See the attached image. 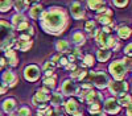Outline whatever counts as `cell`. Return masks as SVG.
Segmentation results:
<instances>
[{"instance_id":"cell-1","label":"cell","mask_w":132,"mask_h":116,"mask_svg":"<svg viewBox=\"0 0 132 116\" xmlns=\"http://www.w3.org/2000/svg\"><path fill=\"white\" fill-rule=\"evenodd\" d=\"M41 26L46 33L60 34L68 25V17L61 8H50L44 11L41 17Z\"/></svg>"},{"instance_id":"cell-2","label":"cell","mask_w":132,"mask_h":116,"mask_svg":"<svg viewBox=\"0 0 132 116\" xmlns=\"http://www.w3.org/2000/svg\"><path fill=\"white\" fill-rule=\"evenodd\" d=\"M15 30L13 26L8 24L7 21L0 20V50H7L11 49L15 44Z\"/></svg>"},{"instance_id":"cell-3","label":"cell","mask_w":132,"mask_h":116,"mask_svg":"<svg viewBox=\"0 0 132 116\" xmlns=\"http://www.w3.org/2000/svg\"><path fill=\"white\" fill-rule=\"evenodd\" d=\"M87 77H89L91 84L96 86L98 88H104L108 86L110 79L107 77V74L103 71H95V73H87Z\"/></svg>"},{"instance_id":"cell-4","label":"cell","mask_w":132,"mask_h":116,"mask_svg":"<svg viewBox=\"0 0 132 116\" xmlns=\"http://www.w3.org/2000/svg\"><path fill=\"white\" fill-rule=\"evenodd\" d=\"M50 99V94H49V90L46 88H41L36 92V95L33 96L32 99V103L36 105V107L40 108H46L48 105H46V102Z\"/></svg>"},{"instance_id":"cell-5","label":"cell","mask_w":132,"mask_h":116,"mask_svg":"<svg viewBox=\"0 0 132 116\" xmlns=\"http://www.w3.org/2000/svg\"><path fill=\"white\" fill-rule=\"evenodd\" d=\"M110 73L112 74L115 81H122L127 73V67L123 61H115L110 65Z\"/></svg>"},{"instance_id":"cell-6","label":"cell","mask_w":132,"mask_h":116,"mask_svg":"<svg viewBox=\"0 0 132 116\" xmlns=\"http://www.w3.org/2000/svg\"><path fill=\"white\" fill-rule=\"evenodd\" d=\"M108 88L114 95H124V92L128 90V84L124 81H112L108 83Z\"/></svg>"},{"instance_id":"cell-7","label":"cell","mask_w":132,"mask_h":116,"mask_svg":"<svg viewBox=\"0 0 132 116\" xmlns=\"http://www.w3.org/2000/svg\"><path fill=\"white\" fill-rule=\"evenodd\" d=\"M98 15H96V19L99 20V23H102L104 26L112 24V11L108 9V8H101L99 11H96Z\"/></svg>"},{"instance_id":"cell-8","label":"cell","mask_w":132,"mask_h":116,"mask_svg":"<svg viewBox=\"0 0 132 116\" xmlns=\"http://www.w3.org/2000/svg\"><path fill=\"white\" fill-rule=\"evenodd\" d=\"M32 45H33L32 38H30L29 36H25V34H21L20 38L15 42L16 49H19L20 51H27V50H29V49L32 48Z\"/></svg>"},{"instance_id":"cell-9","label":"cell","mask_w":132,"mask_h":116,"mask_svg":"<svg viewBox=\"0 0 132 116\" xmlns=\"http://www.w3.org/2000/svg\"><path fill=\"white\" fill-rule=\"evenodd\" d=\"M65 108H66V112H69V113L73 115V116H78V115H82V113H83L81 104L77 102L75 99H70V100L66 102Z\"/></svg>"},{"instance_id":"cell-10","label":"cell","mask_w":132,"mask_h":116,"mask_svg":"<svg viewBox=\"0 0 132 116\" xmlns=\"http://www.w3.org/2000/svg\"><path fill=\"white\" fill-rule=\"evenodd\" d=\"M24 77L29 82H35L40 78V69L36 65H29L24 70Z\"/></svg>"},{"instance_id":"cell-11","label":"cell","mask_w":132,"mask_h":116,"mask_svg":"<svg viewBox=\"0 0 132 116\" xmlns=\"http://www.w3.org/2000/svg\"><path fill=\"white\" fill-rule=\"evenodd\" d=\"M78 91H79V87L77 86L73 81L68 79V81L63 82V84H62V92L65 95H75V94H78Z\"/></svg>"},{"instance_id":"cell-12","label":"cell","mask_w":132,"mask_h":116,"mask_svg":"<svg viewBox=\"0 0 132 116\" xmlns=\"http://www.w3.org/2000/svg\"><path fill=\"white\" fill-rule=\"evenodd\" d=\"M104 110H106V112H108V113L115 115V113H119L120 105H119V103H118V100H116L115 98H110V99H107L106 103H104Z\"/></svg>"},{"instance_id":"cell-13","label":"cell","mask_w":132,"mask_h":116,"mask_svg":"<svg viewBox=\"0 0 132 116\" xmlns=\"http://www.w3.org/2000/svg\"><path fill=\"white\" fill-rule=\"evenodd\" d=\"M83 100L87 102L89 104H101L102 100H103V96L99 92H96L94 90H90L89 92L86 94V96H85Z\"/></svg>"},{"instance_id":"cell-14","label":"cell","mask_w":132,"mask_h":116,"mask_svg":"<svg viewBox=\"0 0 132 116\" xmlns=\"http://www.w3.org/2000/svg\"><path fill=\"white\" fill-rule=\"evenodd\" d=\"M2 79H3L4 86H5L7 88H8V87H13L15 84L17 83V77L15 75V74H13L12 71H9V70H7V71H4V73H3Z\"/></svg>"},{"instance_id":"cell-15","label":"cell","mask_w":132,"mask_h":116,"mask_svg":"<svg viewBox=\"0 0 132 116\" xmlns=\"http://www.w3.org/2000/svg\"><path fill=\"white\" fill-rule=\"evenodd\" d=\"M70 12H71V16L75 20H79V19H82L85 16V11H83L81 3H73L71 8H70Z\"/></svg>"},{"instance_id":"cell-16","label":"cell","mask_w":132,"mask_h":116,"mask_svg":"<svg viewBox=\"0 0 132 116\" xmlns=\"http://www.w3.org/2000/svg\"><path fill=\"white\" fill-rule=\"evenodd\" d=\"M4 54H5V58L8 61V65L9 66H17V63H19V58H17V54H16V51L12 50V49H7L4 51Z\"/></svg>"},{"instance_id":"cell-17","label":"cell","mask_w":132,"mask_h":116,"mask_svg":"<svg viewBox=\"0 0 132 116\" xmlns=\"http://www.w3.org/2000/svg\"><path fill=\"white\" fill-rule=\"evenodd\" d=\"M42 12H44V9H42L41 4H33L32 8L29 9V16L32 19H35V20H38L41 17Z\"/></svg>"},{"instance_id":"cell-18","label":"cell","mask_w":132,"mask_h":116,"mask_svg":"<svg viewBox=\"0 0 132 116\" xmlns=\"http://www.w3.org/2000/svg\"><path fill=\"white\" fill-rule=\"evenodd\" d=\"M21 34H25V36H32L33 34V28H32V25L28 23V21H25V23H23V24H20L17 28H16Z\"/></svg>"},{"instance_id":"cell-19","label":"cell","mask_w":132,"mask_h":116,"mask_svg":"<svg viewBox=\"0 0 132 116\" xmlns=\"http://www.w3.org/2000/svg\"><path fill=\"white\" fill-rule=\"evenodd\" d=\"M3 110L7 113H12L16 110V100L15 99H5L3 102Z\"/></svg>"},{"instance_id":"cell-20","label":"cell","mask_w":132,"mask_h":116,"mask_svg":"<svg viewBox=\"0 0 132 116\" xmlns=\"http://www.w3.org/2000/svg\"><path fill=\"white\" fill-rule=\"evenodd\" d=\"M49 100H50V104L57 108L58 105H61L63 103V96H62L60 92H54V94H52V96H50Z\"/></svg>"},{"instance_id":"cell-21","label":"cell","mask_w":132,"mask_h":116,"mask_svg":"<svg viewBox=\"0 0 132 116\" xmlns=\"http://www.w3.org/2000/svg\"><path fill=\"white\" fill-rule=\"evenodd\" d=\"M13 5H15V8H16V11L20 13V15H23V12L24 11H27L28 9V7H29V2L28 0H19V2H15L13 3Z\"/></svg>"},{"instance_id":"cell-22","label":"cell","mask_w":132,"mask_h":116,"mask_svg":"<svg viewBox=\"0 0 132 116\" xmlns=\"http://www.w3.org/2000/svg\"><path fill=\"white\" fill-rule=\"evenodd\" d=\"M95 38H96V42H98V45L101 46L102 49H106V42H107L108 34H106L104 32H102V30H99V33H98V36H96Z\"/></svg>"},{"instance_id":"cell-23","label":"cell","mask_w":132,"mask_h":116,"mask_svg":"<svg viewBox=\"0 0 132 116\" xmlns=\"http://www.w3.org/2000/svg\"><path fill=\"white\" fill-rule=\"evenodd\" d=\"M85 77H87V71H85L83 69H75L74 71H71V78L73 79L82 81Z\"/></svg>"},{"instance_id":"cell-24","label":"cell","mask_w":132,"mask_h":116,"mask_svg":"<svg viewBox=\"0 0 132 116\" xmlns=\"http://www.w3.org/2000/svg\"><path fill=\"white\" fill-rule=\"evenodd\" d=\"M110 56H111V51L107 50V49H101V50L98 51V54H96L98 59L101 61V62H106L110 58Z\"/></svg>"},{"instance_id":"cell-25","label":"cell","mask_w":132,"mask_h":116,"mask_svg":"<svg viewBox=\"0 0 132 116\" xmlns=\"http://www.w3.org/2000/svg\"><path fill=\"white\" fill-rule=\"evenodd\" d=\"M118 103H119V105L122 107V105H124V107H131V95H128V94H124V95H122V96L119 98V100H118Z\"/></svg>"},{"instance_id":"cell-26","label":"cell","mask_w":132,"mask_h":116,"mask_svg":"<svg viewBox=\"0 0 132 116\" xmlns=\"http://www.w3.org/2000/svg\"><path fill=\"white\" fill-rule=\"evenodd\" d=\"M25 21H27V17H25L24 15H20V13H17V15H15V16L12 17V25H13L15 28H17L20 24L25 23Z\"/></svg>"},{"instance_id":"cell-27","label":"cell","mask_w":132,"mask_h":116,"mask_svg":"<svg viewBox=\"0 0 132 116\" xmlns=\"http://www.w3.org/2000/svg\"><path fill=\"white\" fill-rule=\"evenodd\" d=\"M71 40H73V42L75 45H83L85 44V36L81 33V32H75V33L73 34V37H71Z\"/></svg>"},{"instance_id":"cell-28","label":"cell","mask_w":132,"mask_h":116,"mask_svg":"<svg viewBox=\"0 0 132 116\" xmlns=\"http://www.w3.org/2000/svg\"><path fill=\"white\" fill-rule=\"evenodd\" d=\"M87 5L94 11H99L101 8L104 7V2H102V0H93V2H87Z\"/></svg>"},{"instance_id":"cell-29","label":"cell","mask_w":132,"mask_h":116,"mask_svg":"<svg viewBox=\"0 0 132 116\" xmlns=\"http://www.w3.org/2000/svg\"><path fill=\"white\" fill-rule=\"evenodd\" d=\"M118 33H119L120 38H128L131 36V29L128 26H120L118 29Z\"/></svg>"},{"instance_id":"cell-30","label":"cell","mask_w":132,"mask_h":116,"mask_svg":"<svg viewBox=\"0 0 132 116\" xmlns=\"http://www.w3.org/2000/svg\"><path fill=\"white\" fill-rule=\"evenodd\" d=\"M44 86H45V88H54L56 87V77H49V78H45L44 79Z\"/></svg>"},{"instance_id":"cell-31","label":"cell","mask_w":132,"mask_h":116,"mask_svg":"<svg viewBox=\"0 0 132 116\" xmlns=\"http://www.w3.org/2000/svg\"><path fill=\"white\" fill-rule=\"evenodd\" d=\"M56 48L60 53H66V51H69V44H68V41H58L57 44H56Z\"/></svg>"},{"instance_id":"cell-32","label":"cell","mask_w":132,"mask_h":116,"mask_svg":"<svg viewBox=\"0 0 132 116\" xmlns=\"http://www.w3.org/2000/svg\"><path fill=\"white\" fill-rule=\"evenodd\" d=\"M45 116H63V115H62V112H61L58 108H56V107H53V108L46 107V110H45Z\"/></svg>"},{"instance_id":"cell-33","label":"cell","mask_w":132,"mask_h":116,"mask_svg":"<svg viewBox=\"0 0 132 116\" xmlns=\"http://www.w3.org/2000/svg\"><path fill=\"white\" fill-rule=\"evenodd\" d=\"M12 5H13V2H9V0H0V11H2V12L9 11Z\"/></svg>"},{"instance_id":"cell-34","label":"cell","mask_w":132,"mask_h":116,"mask_svg":"<svg viewBox=\"0 0 132 116\" xmlns=\"http://www.w3.org/2000/svg\"><path fill=\"white\" fill-rule=\"evenodd\" d=\"M116 45H118L116 38H115V37H111V36H108L107 42H106V49L110 50V49H112V48H116Z\"/></svg>"},{"instance_id":"cell-35","label":"cell","mask_w":132,"mask_h":116,"mask_svg":"<svg viewBox=\"0 0 132 116\" xmlns=\"http://www.w3.org/2000/svg\"><path fill=\"white\" fill-rule=\"evenodd\" d=\"M83 62H85V66H93L94 63H95V59L91 54H86L83 57Z\"/></svg>"},{"instance_id":"cell-36","label":"cell","mask_w":132,"mask_h":116,"mask_svg":"<svg viewBox=\"0 0 132 116\" xmlns=\"http://www.w3.org/2000/svg\"><path fill=\"white\" fill-rule=\"evenodd\" d=\"M85 29L89 32V33H91V32L95 29V23L94 21H86V24H85Z\"/></svg>"},{"instance_id":"cell-37","label":"cell","mask_w":132,"mask_h":116,"mask_svg":"<svg viewBox=\"0 0 132 116\" xmlns=\"http://www.w3.org/2000/svg\"><path fill=\"white\" fill-rule=\"evenodd\" d=\"M89 111L91 112V115H94L96 112H101V104H90Z\"/></svg>"},{"instance_id":"cell-38","label":"cell","mask_w":132,"mask_h":116,"mask_svg":"<svg viewBox=\"0 0 132 116\" xmlns=\"http://www.w3.org/2000/svg\"><path fill=\"white\" fill-rule=\"evenodd\" d=\"M54 67H56V63H53L52 61L45 62V65H44V70H45V71H53Z\"/></svg>"},{"instance_id":"cell-39","label":"cell","mask_w":132,"mask_h":116,"mask_svg":"<svg viewBox=\"0 0 132 116\" xmlns=\"http://www.w3.org/2000/svg\"><path fill=\"white\" fill-rule=\"evenodd\" d=\"M17 116H30V111H29V108H27V107L20 108Z\"/></svg>"},{"instance_id":"cell-40","label":"cell","mask_w":132,"mask_h":116,"mask_svg":"<svg viewBox=\"0 0 132 116\" xmlns=\"http://www.w3.org/2000/svg\"><path fill=\"white\" fill-rule=\"evenodd\" d=\"M70 56H73V57L77 59V58H81V57H82V53H81V50H79L78 48H75V49H73V50L70 51Z\"/></svg>"},{"instance_id":"cell-41","label":"cell","mask_w":132,"mask_h":116,"mask_svg":"<svg viewBox=\"0 0 132 116\" xmlns=\"http://www.w3.org/2000/svg\"><path fill=\"white\" fill-rule=\"evenodd\" d=\"M69 63V61H68V58H65V57H60V59H58V65L60 66H66Z\"/></svg>"},{"instance_id":"cell-42","label":"cell","mask_w":132,"mask_h":116,"mask_svg":"<svg viewBox=\"0 0 132 116\" xmlns=\"http://www.w3.org/2000/svg\"><path fill=\"white\" fill-rule=\"evenodd\" d=\"M112 4L116 5V7H126L128 4V2H127V0H124V2H118V0H114Z\"/></svg>"},{"instance_id":"cell-43","label":"cell","mask_w":132,"mask_h":116,"mask_svg":"<svg viewBox=\"0 0 132 116\" xmlns=\"http://www.w3.org/2000/svg\"><path fill=\"white\" fill-rule=\"evenodd\" d=\"M65 69H66V70H71V71H74V70L77 69V66L74 65V63H68V65L65 66Z\"/></svg>"},{"instance_id":"cell-44","label":"cell","mask_w":132,"mask_h":116,"mask_svg":"<svg viewBox=\"0 0 132 116\" xmlns=\"http://www.w3.org/2000/svg\"><path fill=\"white\" fill-rule=\"evenodd\" d=\"M131 48H132L131 44H128V45L126 46V54H127V58H131Z\"/></svg>"},{"instance_id":"cell-45","label":"cell","mask_w":132,"mask_h":116,"mask_svg":"<svg viewBox=\"0 0 132 116\" xmlns=\"http://www.w3.org/2000/svg\"><path fill=\"white\" fill-rule=\"evenodd\" d=\"M5 91H7V87L4 86L3 83H0V95H2V94H4Z\"/></svg>"},{"instance_id":"cell-46","label":"cell","mask_w":132,"mask_h":116,"mask_svg":"<svg viewBox=\"0 0 132 116\" xmlns=\"http://www.w3.org/2000/svg\"><path fill=\"white\" fill-rule=\"evenodd\" d=\"M98 33H99V29H96V28H95V29L91 32V33H90V36H91V37H96V36H98Z\"/></svg>"},{"instance_id":"cell-47","label":"cell","mask_w":132,"mask_h":116,"mask_svg":"<svg viewBox=\"0 0 132 116\" xmlns=\"http://www.w3.org/2000/svg\"><path fill=\"white\" fill-rule=\"evenodd\" d=\"M4 66H5V61H4V58L0 57V70H2Z\"/></svg>"},{"instance_id":"cell-48","label":"cell","mask_w":132,"mask_h":116,"mask_svg":"<svg viewBox=\"0 0 132 116\" xmlns=\"http://www.w3.org/2000/svg\"><path fill=\"white\" fill-rule=\"evenodd\" d=\"M58 59H60V56H56V57H53V59H52V62H53V63H56V62H57Z\"/></svg>"},{"instance_id":"cell-49","label":"cell","mask_w":132,"mask_h":116,"mask_svg":"<svg viewBox=\"0 0 132 116\" xmlns=\"http://www.w3.org/2000/svg\"><path fill=\"white\" fill-rule=\"evenodd\" d=\"M93 116H106V115H104V113H103V112L101 111V112H96V113H94Z\"/></svg>"},{"instance_id":"cell-50","label":"cell","mask_w":132,"mask_h":116,"mask_svg":"<svg viewBox=\"0 0 132 116\" xmlns=\"http://www.w3.org/2000/svg\"><path fill=\"white\" fill-rule=\"evenodd\" d=\"M127 116H132L131 115V107H128V110H127Z\"/></svg>"},{"instance_id":"cell-51","label":"cell","mask_w":132,"mask_h":116,"mask_svg":"<svg viewBox=\"0 0 132 116\" xmlns=\"http://www.w3.org/2000/svg\"><path fill=\"white\" fill-rule=\"evenodd\" d=\"M78 116H83V113H82V115H78Z\"/></svg>"},{"instance_id":"cell-52","label":"cell","mask_w":132,"mask_h":116,"mask_svg":"<svg viewBox=\"0 0 132 116\" xmlns=\"http://www.w3.org/2000/svg\"><path fill=\"white\" fill-rule=\"evenodd\" d=\"M0 116H3V115H2V112H0Z\"/></svg>"},{"instance_id":"cell-53","label":"cell","mask_w":132,"mask_h":116,"mask_svg":"<svg viewBox=\"0 0 132 116\" xmlns=\"http://www.w3.org/2000/svg\"><path fill=\"white\" fill-rule=\"evenodd\" d=\"M11 116H16V115H11Z\"/></svg>"}]
</instances>
